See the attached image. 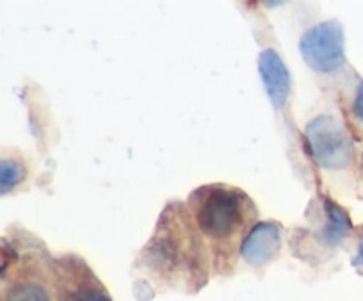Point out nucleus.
Masks as SVG:
<instances>
[{
  "label": "nucleus",
  "mask_w": 363,
  "mask_h": 301,
  "mask_svg": "<svg viewBox=\"0 0 363 301\" xmlns=\"http://www.w3.org/2000/svg\"><path fill=\"white\" fill-rule=\"evenodd\" d=\"M305 142L321 169L340 172L354 163V140L346 124L333 113H319L305 126Z\"/></svg>",
  "instance_id": "20e7f679"
},
{
  "label": "nucleus",
  "mask_w": 363,
  "mask_h": 301,
  "mask_svg": "<svg viewBox=\"0 0 363 301\" xmlns=\"http://www.w3.org/2000/svg\"><path fill=\"white\" fill-rule=\"evenodd\" d=\"M57 301H112L99 276L77 254L55 255Z\"/></svg>",
  "instance_id": "423d86ee"
},
{
  "label": "nucleus",
  "mask_w": 363,
  "mask_h": 301,
  "mask_svg": "<svg viewBox=\"0 0 363 301\" xmlns=\"http://www.w3.org/2000/svg\"><path fill=\"white\" fill-rule=\"evenodd\" d=\"M301 59L314 73L332 74L346 66V38L339 20H325L311 25L301 34Z\"/></svg>",
  "instance_id": "39448f33"
},
{
  "label": "nucleus",
  "mask_w": 363,
  "mask_h": 301,
  "mask_svg": "<svg viewBox=\"0 0 363 301\" xmlns=\"http://www.w3.org/2000/svg\"><path fill=\"white\" fill-rule=\"evenodd\" d=\"M353 264L354 266H363V241L358 244V251H357V257L353 259Z\"/></svg>",
  "instance_id": "f8f14e48"
},
{
  "label": "nucleus",
  "mask_w": 363,
  "mask_h": 301,
  "mask_svg": "<svg viewBox=\"0 0 363 301\" xmlns=\"http://www.w3.org/2000/svg\"><path fill=\"white\" fill-rule=\"evenodd\" d=\"M0 301H57L55 255L34 234L2 237Z\"/></svg>",
  "instance_id": "7ed1b4c3"
},
{
  "label": "nucleus",
  "mask_w": 363,
  "mask_h": 301,
  "mask_svg": "<svg viewBox=\"0 0 363 301\" xmlns=\"http://www.w3.org/2000/svg\"><path fill=\"white\" fill-rule=\"evenodd\" d=\"M133 271L155 290L195 294L208 285L211 251L186 202L172 200L163 208L151 237L135 257Z\"/></svg>",
  "instance_id": "f257e3e1"
},
{
  "label": "nucleus",
  "mask_w": 363,
  "mask_h": 301,
  "mask_svg": "<svg viewBox=\"0 0 363 301\" xmlns=\"http://www.w3.org/2000/svg\"><path fill=\"white\" fill-rule=\"evenodd\" d=\"M257 71L273 108L277 112L289 108L293 78L282 55L275 48H264L257 57Z\"/></svg>",
  "instance_id": "6e6552de"
},
{
  "label": "nucleus",
  "mask_w": 363,
  "mask_h": 301,
  "mask_svg": "<svg viewBox=\"0 0 363 301\" xmlns=\"http://www.w3.org/2000/svg\"><path fill=\"white\" fill-rule=\"evenodd\" d=\"M362 169H363V152H362Z\"/></svg>",
  "instance_id": "ddd939ff"
},
{
  "label": "nucleus",
  "mask_w": 363,
  "mask_h": 301,
  "mask_svg": "<svg viewBox=\"0 0 363 301\" xmlns=\"http://www.w3.org/2000/svg\"><path fill=\"white\" fill-rule=\"evenodd\" d=\"M28 177L27 159L18 149L4 151L0 159V191L2 195H9L16 191L21 184H25Z\"/></svg>",
  "instance_id": "9d476101"
},
{
  "label": "nucleus",
  "mask_w": 363,
  "mask_h": 301,
  "mask_svg": "<svg viewBox=\"0 0 363 301\" xmlns=\"http://www.w3.org/2000/svg\"><path fill=\"white\" fill-rule=\"evenodd\" d=\"M351 112H353V117L358 120V123L363 124V80L358 84L357 91H354L353 105H351Z\"/></svg>",
  "instance_id": "9b49d317"
},
{
  "label": "nucleus",
  "mask_w": 363,
  "mask_h": 301,
  "mask_svg": "<svg viewBox=\"0 0 363 301\" xmlns=\"http://www.w3.org/2000/svg\"><path fill=\"white\" fill-rule=\"evenodd\" d=\"M315 218L319 220V227L314 237L326 251H335L342 246L353 232L350 212L328 197L319 198V212Z\"/></svg>",
  "instance_id": "1a4fd4ad"
},
{
  "label": "nucleus",
  "mask_w": 363,
  "mask_h": 301,
  "mask_svg": "<svg viewBox=\"0 0 363 301\" xmlns=\"http://www.w3.org/2000/svg\"><path fill=\"white\" fill-rule=\"evenodd\" d=\"M286 229L277 220H261L241 243L240 257L254 271H264L284 251Z\"/></svg>",
  "instance_id": "0eeeda50"
},
{
  "label": "nucleus",
  "mask_w": 363,
  "mask_h": 301,
  "mask_svg": "<svg viewBox=\"0 0 363 301\" xmlns=\"http://www.w3.org/2000/svg\"><path fill=\"white\" fill-rule=\"evenodd\" d=\"M186 205L211 251L213 275L230 276L241 261L245 236L259 222L257 204L241 188L209 183L195 188Z\"/></svg>",
  "instance_id": "f03ea898"
}]
</instances>
